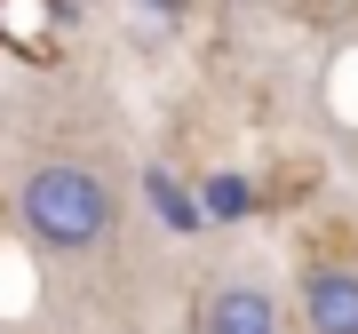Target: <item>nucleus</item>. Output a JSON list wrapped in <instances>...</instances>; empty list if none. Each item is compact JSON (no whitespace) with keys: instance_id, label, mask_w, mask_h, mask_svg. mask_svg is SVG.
Masks as SVG:
<instances>
[{"instance_id":"1","label":"nucleus","mask_w":358,"mask_h":334,"mask_svg":"<svg viewBox=\"0 0 358 334\" xmlns=\"http://www.w3.org/2000/svg\"><path fill=\"white\" fill-rule=\"evenodd\" d=\"M16 215H24V231L40 247H56V255H88V247L112 239V191H103V175L80 167V159L32 167L24 191H16Z\"/></svg>"},{"instance_id":"2","label":"nucleus","mask_w":358,"mask_h":334,"mask_svg":"<svg viewBox=\"0 0 358 334\" xmlns=\"http://www.w3.org/2000/svg\"><path fill=\"white\" fill-rule=\"evenodd\" d=\"M294 303H303V334H358V270L350 263H303Z\"/></svg>"},{"instance_id":"3","label":"nucleus","mask_w":358,"mask_h":334,"mask_svg":"<svg viewBox=\"0 0 358 334\" xmlns=\"http://www.w3.org/2000/svg\"><path fill=\"white\" fill-rule=\"evenodd\" d=\"M207 334H279V303L255 279H231L207 295Z\"/></svg>"},{"instance_id":"4","label":"nucleus","mask_w":358,"mask_h":334,"mask_svg":"<svg viewBox=\"0 0 358 334\" xmlns=\"http://www.w3.org/2000/svg\"><path fill=\"white\" fill-rule=\"evenodd\" d=\"M143 199H152V215L167 223L176 239H192V231H207V215H199V191H183L167 167H143Z\"/></svg>"},{"instance_id":"5","label":"nucleus","mask_w":358,"mask_h":334,"mask_svg":"<svg viewBox=\"0 0 358 334\" xmlns=\"http://www.w3.org/2000/svg\"><path fill=\"white\" fill-rule=\"evenodd\" d=\"M199 215H207V223H247V215H255V183H247L239 167L199 175Z\"/></svg>"},{"instance_id":"6","label":"nucleus","mask_w":358,"mask_h":334,"mask_svg":"<svg viewBox=\"0 0 358 334\" xmlns=\"http://www.w3.org/2000/svg\"><path fill=\"white\" fill-rule=\"evenodd\" d=\"M143 8H152V16H183V0H143Z\"/></svg>"}]
</instances>
